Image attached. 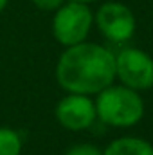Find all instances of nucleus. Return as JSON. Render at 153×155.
Segmentation results:
<instances>
[{
  "label": "nucleus",
  "instance_id": "7ed1b4c3",
  "mask_svg": "<svg viewBox=\"0 0 153 155\" xmlns=\"http://www.w3.org/2000/svg\"><path fill=\"white\" fill-rule=\"evenodd\" d=\"M92 25L94 13L90 11L88 4L69 0L54 11L52 36L63 47H72L81 41H86Z\"/></svg>",
  "mask_w": 153,
  "mask_h": 155
},
{
  "label": "nucleus",
  "instance_id": "9b49d317",
  "mask_svg": "<svg viewBox=\"0 0 153 155\" xmlns=\"http://www.w3.org/2000/svg\"><path fill=\"white\" fill-rule=\"evenodd\" d=\"M7 2H9V0H0V13H2L4 9H5V5H7Z\"/></svg>",
  "mask_w": 153,
  "mask_h": 155
},
{
  "label": "nucleus",
  "instance_id": "423d86ee",
  "mask_svg": "<svg viewBox=\"0 0 153 155\" xmlns=\"http://www.w3.org/2000/svg\"><path fill=\"white\" fill-rule=\"evenodd\" d=\"M56 121L70 132H83L90 128L96 119V103L90 96L85 94H69L61 97L54 108Z\"/></svg>",
  "mask_w": 153,
  "mask_h": 155
},
{
  "label": "nucleus",
  "instance_id": "39448f33",
  "mask_svg": "<svg viewBox=\"0 0 153 155\" xmlns=\"http://www.w3.org/2000/svg\"><path fill=\"white\" fill-rule=\"evenodd\" d=\"M99 33L114 43H124L135 35V15L121 2H105L94 15Z\"/></svg>",
  "mask_w": 153,
  "mask_h": 155
},
{
  "label": "nucleus",
  "instance_id": "20e7f679",
  "mask_svg": "<svg viewBox=\"0 0 153 155\" xmlns=\"http://www.w3.org/2000/svg\"><path fill=\"white\" fill-rule=\"evenodd\" d=\"M115 78L137 92L153 87V58L137 47H124L115 54Z\"/></svg>",
  "mask_w": 153,
  "mask_h": 155
},
{
  "label": "nucleus",
  "instance_id": "9d476101",
  "mask_svg": "<svg viewBox=\"0 0 153 155\" xmlns=\"http://www.w3.org/2000/svg\"><path fill=\"white\" fill-rule=\"evenodd\" d=\"M33 4L40 11H56L65 4V0H33Z\"/></svg>",
  "mask_w": 153,
  "mask_h": 155
},
{
  "label": "nucleus",
  "instance_id": "f8f14e48",
  "mask_svg": "<svg viewBox=\"0 0 153 155\" xmlns=\"http://www.w3.org/2000/svg\"><path fill=\"white\" fill-rule=\"evenodd\" d=\"M72 2H81V4H90V2H96V0H72Z\"/></svg>",
  "mask_w": 153,
  "mask_h": 155
},
{
  "label": "nucleus",
  "instance_id": "6e6552de",
  "mask_svg": "<svg viewBox=\"0 0 153 155\" xmlns=\"http://www.w3.org/2000/svg\"><path fill=\"white\" fill-rule=\"evenodd\" d=\"M22 137L9 126H0V155H20Z\"/></svg>",
  "mask_w": 153,
  "mask_h": 155
},
{
  "label": "nucleus",
  "instance_id": "f03ea898",
  "mask_svg": "<svg viewBox=\"0 0 153 155\" xmlns=\"http://www.w3.org/2000/svg\"><path fill=\"white\" fill-rule=\"evenodd\" d=\"M97 119L108 126L128 128L137 124L144 116V101L141 94L124 85H110L96 94Z\"/></svg>",
  "mask_w": 153,
  "mask_h": 155
},
{
  "label": "nucleus",
  "instance_id": "0eeeda50",
  "mask_svg": "<svg viewBox=\"0 0 153 155\" xmlns=\"http://www.w3.org/2000/svg\"><path fill=\"white\" fill-rule=\"evenodd\" d=\"M103 155H153V144L141 137H119L114 139L105 150Z\"/></svg>",
  "mask_w": 153,
  "mask_h": 155
},
{
  "label": "nucleus",
  "instance_id": "1a4fd4ad",
  "mask_svg": "<svg viewBox=\"0 0 153 155\" xmlns=\"http://www.w3.org/2000/svg\"><path fill=\"white\" fill-rule=\"evenodd\" d=\"M65 155H103V150H99L96 144H88V143H81L70 146Z\"/></svg>",
  "mask_w": 153,
  "mask_h": 155
},
{
  "label": "nucleus",
  "instance_id": "f257e3e1",
  "mask_svg": "<svg viewBox=\"0 0 153 155\" xmlns=\"http://www.w3.org/2000/svg\"><path fill=\"white\" fill-rule=\"evenodd\" d=\"M56 81L69 94L96 96L115 81V54L92 41L67 47L56 63Z\"/></svg>",
  "mask_w": 153,
  "mask_h": 155
}]
</instances>
